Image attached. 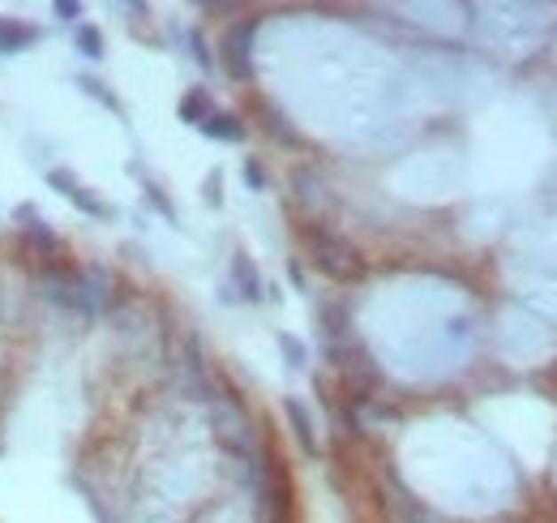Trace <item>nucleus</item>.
<instances>
[{
  "label": "nucleus",
  "instance_id": "nucleus-6",
  "mask_svg": "<svg viewBox=\"0 0 557 523\" xmlns=\"http://www.w3.org/2000/svg\"><path fill=\"white\" fill-rule=\"evenodd\" d=\"M35 39H39L35 26H22V22H13V18H0V56H18V52H26Z\"/></svg>",
  "mask_w": 557,
  "mask_h": 523
},
{
  "label": "nucleus",
  "instance_id": "nucleus-1",
  "mask_svg": "<svg viewBox=\"0 0 557 523\" xmlns=\"http://www.w3.org/2000/svg\"><path fill=\"white\" fill-rule=\"evenodd\" d=\"M44 297L82 318H95L107 300V279L99 271H56L44 279Z\"/></svg>",
  "mask_w": 557,
  "mask_h": 523
},
{
  "label": "nucleus",
  "instance_id": "nucleus-12",
  "mask_svg": "<svg viewBox=\"0 0 557 523\" xmlns=\"http://www.w3.org/2000/svg\"><path fill=\"white\" fill-rule=\"evenodd\" d=\"M77 48H82V56L99 60V56H103V35H99L95 26H82V30H77Z\"/></svg>",
  "mask_w": 557,
  "mask_h": 523
},
{
  "label": "nucleus",
  "instance_id": "nucleus-11",
  "mask_svg": "<svg viewBox=\"0 0 557 523\" xmlns=\"http://www.w3.org/2000/svg\"><path fill=\"white\" fill-rule=\"evenodd\" d=\"M77 86H82V91H86V95H95V99L103 103V107H112V112H124V107H121V99H116V95H107V86H103V82H99V77H82V82H77Z\"/></svg>",
  "mask_w": 557,
  "mask_h": 523
},
{
  "label": "nucleus",
  "instance_id": "nucleus-2",
  "mask_svg": "<svg viewBox=\"0 0 557 523\" xmlns=\"http://www.w3.org/2000/svg\"><path fill=\"white\" fill-rule=\"evenodd\" d=\"M309 250H314L317 271H326L330 279H361L364 274V258L352 241H343L339 232H326V227H309Z\"/></svg>",
  "mask_w": 557,
  "mask_h": 523
},
{
  "label": "nucleus",
  "instance_id": "nucleus-17",
  "mask_svg": "<svg viewBox=\"0 0 557 523\" xmlns=\"http://www.w3.org/2000/svg\"><path fill=\"white\" fill-rule=\"evenodd\" d=\"M189 44H194V56H197V65H202V69H211V52H206V39H202V35H189Z\"/></svg>",
  "mask_w": 557,
  "mask_h": 523
},
{
  "label": "nucleus",
  "instance_id": "nucleus-18",
  "mask_svg": "<svg viewBox=\"0 0 557 523\" xmlns=\"http://www.w3.org/2000/svg\"><path fill=\"white\" fill-rule=\"evenodd\" d=\"M52 13H56V18H65V22H73L82 9H77V4H69V0H56V4H52Z\"/></svg>",
  "mask_w": 557,
  "mask_h": 523
},
{
  "label": "nucleus",
  "instance_id": "nucleus-9",
  "mask_svg": "<svg viewBox=\"0 0 557 523\" xmlns=\"http://www.w3.org/2000/svg\"><path fill=\"white\" fill-rule=\"evenodd\" d=\"M288 421L296 429V438H300V447L317 455V433H314V421H309V412H305V403L300 399H288Z\"/></svg>",
  "mask_w": 557,
  "mask_h": 523
},
{
  "label": "nucleus",
  "instance_id": "nucleus-16",
  "mask_svg": "<svg viewBox=\"0 0 557 523\" xmlns=\"http://www.w3.org/2000/svg\"><path fill=\"white\" fill-rule=\"evenodd\" d=\"M219 185H223V172H211V176H206V202H211V206H223V194H219Z\"/></svg>",
  "mask_w": 557,
  "mask_h": 523
},
{
  "label": "nucleus",
  "instance_id": "nucleus-3",
  "mask_svg": "<svg viewBox=\"0 0 557 523\" xmlns=\"http://www.w3.org/2000/svg\"><path fill=\"white\" fill-rule=\"evenodd\" d=\"M253 35H258V22H241L227 30L223 39V65L232 77H249L253 74V60H249V48H253Z\"/></svg>",
  "mask_w": 557,
  "mask_h": 523
},
{
  "label": "nucleus",
  "instance_id": "nucleus-8",
  "mask_svg": "<svg viewBox=\"0 0 557 523\" xmlns=\"http://www.w3.org/2000/svg\"><path fill=\"white\" fill-rule=\"evenodd\" d=\"M211 112H215V103H211V95H206V91H202V86H194V91H189V95H185V99H180V121H185V125H206V121H211Z\"/></svg>",
  "mask_w": 557,
  "mask_h": 523
},
{
  "label": "nucleus",
  "instance_id": "nucleus-13",
  "mask_svg": "<svg viewBox=\"0 0 557 523\" xmlns=\"http://www.w3.org/2000/svg\"><path fill=\"white\" fill-rule=\"evenodd\" d=\"M279 348H283V356H288L291 369H305L309 352H305V344H300V339H291V335H279Z\"/></svg>",
  "mask_w": 557,
  "mask_h": 523
},
{
  "label": "nucleus",
  "instance_id": "nucleus-15",
  "mask_svg": "<svg viewBox=\"0 0 557 523\" xmlns=\"http://www.w3.org/2000/svg\"><path fill=\"white\" fill-rule=\"evenodd\" d=\"M244 180H249V189H267V172L258 159H244Z\"/></svg>",
  "mask_w": 557,
  "mask_h": 523
},
{
  "label": "nucleus",
  "instance_id": "nucleus-4",
  "mask_svg": "<svg viewBox=\"0 0 557 523\" xmlns=\"http://www.w3.org/2000/svg\"><path fill=\"white\" fill-rule=\"evenodd\" d=\"M48 185H52V189H60V194H65V198H69L77 210H86V215H95V219H107V215H112V210H107V206H103V202H99L91 189H82V185H77L69 172H60V168H56V172H48Z\"/></svg>",
  "mask_w": 557,
  "mask_h": 523
},
{
  "label": "nucleus",
  "instance_id": "nucleus-5",
  "mask_svg": "<svg viewBox=\"0 0 557 523\" xmlns=\"http://www.w3.org/2000/svg\"><path fill=\"white\" fill-rule=\"evenodd\" d=\"M232 283H236V292H241V300H262V274L253 271V262H249V253H236L232 258Z\"/></svg>",
  "mask_w": 557,
  "mask_h": 523
},
{
  "label": "nucleus",
  "instance_id": "nucleus-10",
  "mask_svg": "<svg viewBox=\"0 0 557 523\" xmlns=\"http://www.w3.org/2000/svg\"><path fill=\"white\" fill-rule=\"evenodd\" d=\"M13 219H26L22 227H26V236H30V241H39L44 250H56V236H52V232H44V224H39V215H35V206H22V210H18Z\"/></svg>",
  "mask_w": 557,
  "mask_h": 523
},
{
  "label": "nucleus",
  "instance_id": "nucleus-14",
  "mask_svg": "<svg viewBox=\"0 0 557 523\" xmlns=\"http://www.w3.org/2000/svg\"><path fill=\"white\" fill-rule=\"evenodd\" d=\"M146 202H150V206H159V215H163L168 224H176V206L163 198V189H159L155 180H146Z\"/></svg>",
  "mask_w": 557,
  "mask_h": 523
},
{
  "label": "nucleus",
  "instance_id": "nucleus-7",
  "mask_svg": "<svg viewBox=\"0 0 557 523\" xmlns=\"http://www.w3.org/2000/svg\"><path fill=\"white\" fill-rule=\"evenodd\" d=\"M202 133L215 138V142H244L241 116H232V112H211V121L202 125Z\"/></svg>",
  "mask_w": 557,
  "mask_h": 523
}]
</instances>
